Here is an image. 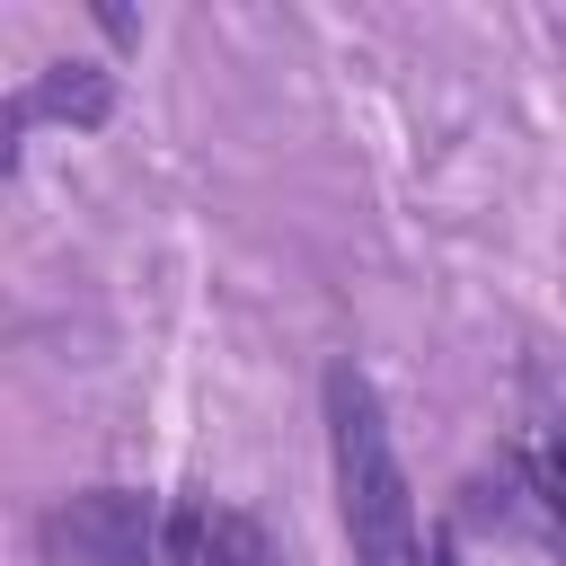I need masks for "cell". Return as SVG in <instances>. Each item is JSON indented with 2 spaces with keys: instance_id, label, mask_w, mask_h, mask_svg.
Returning a JSON list of instances; mask_svg holds the SVG:
<instances>
[{
  "instance_id": "6da1fadb",
  "label": "cell",
  "mask_w": 566,
  "mask_h": 566,
  "mask_svg": "<svg viewBox=\"0 0 566 566\" xmlns=\"http://www.w3.org/2000/svg\"><path fill=\"white\" fill-rule=\"evenodd\" d=\"M318 398H327V460H336V513H345L354 566H424L416 486H407V460H398V442H389L380 389H371L354 363H327Z\"/></svg>"
},
{
  "instance_id": "7a4b0ae2",
  "label": "cell",
  "mask_w": 566,
  "mask_h": 566,
  "mask_svg": "<svg viewBox=\"0 0 566 566\" xmlns=\"http://www.w3.org/2000/svg\"><path fill=\"white\" fill-rule=\"evenodd\" d=\"M44 566H177V504L142 486H80L35 522Z\"/></svg>"
},
{
  "instance_id": "3957f363",
  "label": "cell",
  "mask_w": 566,
  "mask_h": 566,
  "mask_svg": "<svg viewBox=\"0 0 566 566\" xmlns=\"http://www.w3.org/2000/svg\"><path fill=\"white\" fill-rule=\"evenodd\" d=\"M106 124L115 115V80L97 71V62H53V71H35L18 97H9V168H18V133L27 124Z\"/></svg>"
},
{
  "instance_id": "277c9868",
  "label": "cell",
  "mask_w": 566,
  "mask_h": 566,
  "mask_svg": "<svg viewBox=\"0 0 566 566\" xmlns=\"http://www.w3.org/2000/svg\"><path fill=\"white\" fill-rule=\"evenodd\" d=\"M177 566H283V548L265 539L256 513L239 504H177Z\"/></svg>"
},
{
  "instance_id": "5b68a950",
  "label": "cell",
  "mask_w": 566,
  "mask_h": 566,
  "mask_svg": "<svg viewBox=\"0 0 566 566\" xmlns=\"http://www.w3.org/2000/svg\"><path fill=\"white\" fill-rule=\"evenodd\" d=\"M539 504L566 522V442H548V451H539Z\"/></svg>"
},
{
  "instance_id": "8992f818",
  "label": "cell",
  "mask_w": 566,
  "mask_h": 566,
  "mask_svg": "<svg viewBox=\"0 0 566 566\" xmlns=\"http://www.w3.org/2000/svg\"><path fill=\"white\" fill-rule=\"evenodd\" d=\"M424 566H460V548H451V539H433V548H424Z\"/></svg>"
}]
</instances>
